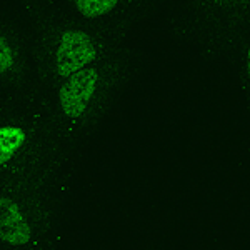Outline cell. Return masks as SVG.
I'll use <instances>...</instances> for the list:
<instances>
[{"instance_id": "6da1fadb", "label": "cell", "mask_w": 250, "mask_h": 250, "mask_svg": "<svg viewBox=\"0 0 250 250\" xmlns=\"http://www.w3.org/2000/svg\"><path fill=\"white\" fill-rule=\"evenodd\" d=\"M95 45L87 34L68 30L60 37L57 45V70L63 77H72L95 59Z\"/></svg>"}, {"instance_id": "7a4b0ae2", "label": "cell", "mask_w": 250, "mask_h": 250, "mask_svg": "<svg viewBox=\"0 0 250 250\" xmlns=\"http://www.w3.org/2000/svg\"><path fill=\"white\" fill-rule=\"evenodd\" d=\"M97 83H99V77L94 68L82 70L68 77L65 85L60 90V107L63 114L68 117H77L82 114L95 94Z\"/></svg>"}, {"instance_id": "3957f363", "label": "cell", "mask_w": 250, "mask_h": 250, "mask_svg": "<svg viewBox=\"0 0 250 250\" xmlns=\"http://www.w3.org/2000/svg\"><path fill=\"white\" fill-rule=\"evenodd\" d=\"M0 232H2V240L10 245H25L30 240L29 224L12 200H2Z\"/></svg>"}, {"instance_id": "277c9868", "label": "cell", "mask_w": 250, "mask_h": 250, "mask_svg": "<svg viewBox=\"0 0 250 250\" xmlns=\"http://www.w3.org/2000/svg\"><path fill=\"white\" fill-rule=\"evenodd\" d=\"M119 0H75V7L85 17H99L117 5Z\"/></svg>"}, {"instance_id": "5b68a950", "label": "cell", "mask_w": 250, "mask_h": 250, "mask_svg": "<svg viewBox=\"0 0 250 250\" xmlns=\"http://www.w3.org/2000/svg\"><path fill=\"white\" fill-rule=\"evenodd\" d=\"M12 62H14L12 48H10V45H9V42H7V40L2 37V40H0V67H2V72H3V74L10 70Z\"/></svg>"}, {"instance_id": "8992f818", "label": "cell", "mask_w": 250, "mask_h": 250, "mask_svg": "<svg viewBox=\"0 0 250 250\" xmlns=\"http://www.w3.org/2000/svg\"><path fill=\"white\" fill-rule=\"evenodd\" d=\"M247 65H249V74H250V48L247 52Z\"/></svg>"}, {"instance_id": "52a82bcc", "label": "cell", "mask_w": 250, "mask_h": 250, "mask_svg": "<svg viewBox=\"0 0 250 250\" xmlns=\"http://www.w3.org/2000/svg\"><path fill=\"white\" fill-rule=\"evenodd\" d=\"M240 2H244V0H240Z\"/></svg>"}]
</instances>
